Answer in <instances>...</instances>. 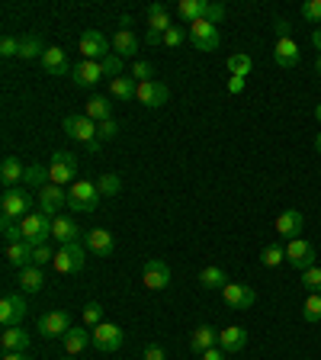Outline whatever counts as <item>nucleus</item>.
I'll use <instances>...</instances> for the list:
<instances>
[{
  "label": "nucleus",
  "mask_w": 321,
  "mask_h": 360,
  "mask_svg": "<svg viewBox=\"0 0 321 360\" xmlns=\"http://www.w3.org/2000/svg\"><path fill=\"white\" fill-rule=\"evenodd\" d=\"M186 32H190V46L196 48V52H215L222 42L219 36V26H212V23H206V19H196V23H190L186 26Z\"/></svg>",
  "instance_id": "20e7f679"
},
{
  "label": "nucleus",
  "mask_w": 321,
  "mask_h": 360,
  "mask_svg": "<svg viewBox=\"0 0 321 360\" xmlns=\"http://www.w3.org/2000/svg\"><path fill=\"white\" fill-rule=\"evenodd\" d=\"M167 354H164V348L161 344H148L145 348V360H164Z\"/></svg>",
  "instance_id": "5fc2aeb1"
},
{
  "label": "nucleus",
  "mask_w": 321,
  "mask_h": 360,
  "mask_svg": "<svg viewBox=\"0 0 321 360\" xmlns=\"http://www.w3.org/2000/svg\"><path fill=\"white\" fill-rule=\"evenodd\" d=\"M61 129H64V135H71L74 142H84V145L97 142V122H93L90 116H77V113H71V116H64Z\"/></svg>",
  "instance_id": "6e6552de"
},
{
  "label": "nucleus",
  "mask_w": 321,
  "mask_h": 360,
  "mask_svg": "<svg viewBox=\"0 0 321 360\" xmlns=\"http://www.w3.org/2000/svg\"><path fill=\"white\" fill-rule=\"evenodd\" d=\"M52 260H55V248H52V245H39V248L32 251V264H36V267H46Z\"/></svg>",
  "instance_id": "49530a36"
},
{
  "label": "nucleus",
  "mask_w": 321,
  "mask_h": 360,
  "mask_svg": "<svg viewBox=\"0 0 321 360\" xmlns=\"http://www.w3.org/2000/svg\"><path fill=\"white\" fill-rule=\"evenodd\" d=\"M302 287L309 293H321V267H309L302 274Z\"/></svg>",
  "instance_id": "a18cd8bd"
},
{
  "label": "nucleus",
  "mask_w": 321,
  "mask_h": 360,
  "mask_svg": "<svg viewBox=\"0 0 321 360\" xmlns=\"http://www.w3.org/2000/svg\"><path fill=\"white\" fill-rule=\"evenodd\" d=\"M0 348H3V354H26L29 334L23 332V325L19 328H7V332L0 334Z\"/></svg>",
  "instance_id": "cd10ccee"
},
{
  "label": "nucleus",
  "mask_w": 321,
  "mask_h": 360,
  "mask_svg": "<svg viewBox=\"0 0 321 360\" xmlns=\"http://www.w3.org/2000/svg\"><path fill=\"white\" fill-rule=\"evenodd\" d=\"M110 93L116 97V100H135L138 81H135V77H128V74H122V77H113V81H110Z\"/></svg>",
  "instance_id": "473e14b6"
},
{
  "label": "nucleus",
  "mask_w": 321,
  "mask_h": 360,
  "mask_svg": "<svg viewBox=\"0 0 321 360\" xmlns=\"http://www.w3.org/2000/svg\"><path fill=\"white\" fill-rule=\"evenodd\" d=\"M251 68H254L251 55H244V52H235V55H228V71H231V77H251Z\"/></svg>",
  "instance_id": "c9c22d12"
},
{
  "label": "nucleus",
  "mask_w": 321,
  "mask_h": 360,
  "mask_svg": "<svg viewBox=\"0 0 321 360\" xmlns=\"http://www.w3.org/2000/svg\"><path fill=\"white\" fill-rule=\"evenodd\" d=\"M122 341H126V334H122L119 325L103 322V325H97V328H93V344H97V351L116 354L122 348Z\"/></svg>",
  "instance_id": "9d476101"
},
{
  "label": "nucleus",
  "mask_w": 321,
  "mask_h": 360,
  "mask_svg": "<svg viewBox=\"0 0 321 360\" xmlns=\"http://www.w3.org/2000/svg\"><path fill=\"white\" fill-rule=\"evenodd\" d=\"M315 71H318V74H321V55H318V61H315Z\"/></svg>",
  "instance_id": "69168bd1"
},
{
  "label": "nucleus",
  "mask_w": 321,
  "mask_h": 360,
  "mask_svg": "<svg viewBox=\"0 0 321 360\" xmlns=\"http://www.w3.org/2000/svg\"><path fill=\"white\" fill-rule=\"evenodd\" d=\"M0 229H3V241H7V245L23 241V231H19V225L13 219H0Z\"/></svg>",
  "instance_id": "c03bdc74"
},
{
  "label": "nucleus",
  "mask_w": 321,
  "mask_h": 360,
  "mask_svg": "<svg viewBox=\"0 0 321 360\" xmlns=\"http://www.w3.org/2000/svg\"><path fill=\"white\" fill-rule=\"evenodd\" d=\"M286 260H289L299 274H305L309 267H315V248L305 238H293L286 245Z\"/></svg>",
  "instance_id": "9b49d317"
},
{
  "label": "nucleus",
  "mask_w": 321,
  "mask_h": 360,
  "mask_svg": "<svg viewBox=\"0 0 321 360\" xmlns=\"http://www.w3.org/2000/svg\"><path fill=\"white\" fill-rule=\"evenodd\" d=\"M206 7H209V0H180V3H177V13H180V19H186V26H190V23L206 17Z\"/></svg>",
  "instance_id": "f704fd0d"
},
{
  "label": "nucleus",
  "mask_w": 321,
  "mask_h": 360,
  "mask_svg": "<svg viewBox=\"0 0 321 360\" xmlns=\"http://www.w3.org/2000/svg\"><path fill=\"white\" fill-rule=\"evenodd\" d=\"M113 52L119 58H132L138 52V39H135V32L132 29H119L116 36H113Z\"/></svg>",
  "instance_id": "2f4dec72"
},
{
  "label": "nucleus",
  "mask_w": 321,
  "mask_h": 360,
  "mask_svg": "<svg viewBox=\"0 0 321 360\" xmlns=\"http://www.w3.org/2000/svg\"><path fill=\"white\" fill-rule=\"evenodd\" d=\"M52 267H55L58 274H77V270L84 267V245H77V241H74V245H58Z\"/></svg>",
  "instance_id": "1a4fd4ad"
},
{
  "label": "nucleus",
  "mask_w": 321,
  "mask_h": 360,
  "mask_svg": "<svg viewBox=\"0 0 321 360\" xmlns=\"http://www.w3.org/2000/svg\"><path fill=\"white\" fill-rule=\"evenodd\" d=\"M87 344H93V332L87 328V325H74L71 332L64 334V351L71 354H81V351H87Z\"/></svg>",
  "instance_id": "5701e85b"
},
{
  "label": "nucleus",
  "mask_w": 321,
  "mask_h": 360,
  "mask_svg": "<svg viewBox=\"0 0 321 360\" xmlns=\"http://www.w3.org/2000/svg\"><path fill=\"white\" fill-rule=\"evenodd\" d=\"M312 46L318 48V55H321V26H318V29H315V32H312Z\"/></svg>",
  "instance_id": "052dcab7"
},
{
  "label": "nucleus",
  "mask_w": 321,
  "mask_h": 360,
  "mask_svg": "<svg viewBox=\"0 0 321 360\" xmlns=\"http://www.w3.org/2000/svg\"><path fill=\"white\" fill-rule=\"evenodd\" d=\"M3 360H29L26 354H3Z\"/></svg>",
  "instance_id": "680f3d73"
},
{
  "label": "nucleus",
  "mask_w": 321,
  "mask_h": 360,
  "mask_svg": "<svg viewBox=\"0 0 321 360\" xmlns=\"http://www.w3.org/2000/svg\"><path fill=\"white\" fill-rule=\"evenodd\" d=\"M206 23H212V26H219L222 19H225V3H209V7H206Z\"/></svg>",
  "instance_id": "3c124183"
},
{
  "label": "nucleus",
  "mask_w": 321,
  "mask_h": 360,
  "mask_svg": "<svg viewBox=\"0 0 321 360\" xmlns=\"http://www.w3.org/2000/svg\"><path fill=\"white\" fill-rule=\"evenodd\" d=\"M77 235H81V229H77V222H74L71 216H55L52 238H55L58 245H74V241H77Z\"/></svg>",
  "instance_id": "393cba45"
},
{
  "label": "nucleus",
  "mask_w": 321,
  "mask_h": 360,
  "mask_svg": "<svg viewBox=\"0 0 321 360\" xmlns=\"http://www.w3.org/2000/svg\"><path fill=\"white\" fill-rule=\"evenodd\" d=\"M132 77H135L138 84L155 81V68H151V61H135V65H132Z\"/></svg>",
  "instance_id": "de8ad7c7"
},
{
  "label": "nucleus",
  "mask_w": 321,
  "mask_h": 360,
  "mask_svg": "<svg viewBox=\"0 0 321 360\" xmlns=\"http://www.w3.org/2000/svg\"><path fill=\"white\" fill-rule=\"evenodd\" d=\"M84 248L93 251L97 258H110L113 248H116V241H113V231H106V229H90V231H84Z\"/></svg>",
  "instance_id": "f3484780"
},
{
  "label": "nucleus",
  "mask_w": 321,
  "mask_h": 360,
  "mask_svg": "<svg viewBox=\"0 0 321 360\" xmlns=\"http://www.w3.org/2000/svg\"><path fill=\"white\" fill-rule=\"evenodd\" d=\"M77 48H81L84 61H103V58L113 52V42L106 36H103L100 29H84L81 32V42H77Z\"/></svg>",
  "instance_id": "7ed1b4c3"
},
{
  "label": "nucleus",
  "mask_w": 321,
  "mask_h": 360,
  "mask_svg": "<svg viewBox=\"0 0 321 360\" xmlns=\"http://www.w3.org/2000/svg\"><path fill=\"white\" fill-rule=\"evenodd\" d=\"M145 42H148V46H157V42H164V36H157V32H148Z\"/></svg>",
  "instance_id": "bf43d9fd"
},
{
  "label": "nucleus",
  "mask_w": 321,
  "mask_h": 360,
  "mask_svg": "<svg viewBox=\"0 0 321 360\" xmlns=\"http://www.w3.org/2000/svg\"><path fill=\"white\" fill-rule=\"evenodd\" d=\"M302 19H309V23H321V0H305L302 3Z\"/></svg>",
  "instance_id": "8fccbe9b"
},
{
  "label": "nucleus",
  "mask_w": 321,
  "mask_h": 360,
  "mask_svg": "<svg viewBox=\"0 0 321 360\" xmlns=\"http://www.w3.org/2000/svg\"><path fill=\"white\" fill-rule=\"evenodd\" d=\"M244 91V77H228V93H241Z\"/></svg>",
  "instance_id": "4d7b16f0"
},
{
  "label": "nucleus",
  "mask_w": 321,
  "mask_h": 360,
  "mask_svg": "<svg viewBox=\"0 0 321 360\" xmlns=\"http://www.w3.org/2000/svg\"><path fill=\"white\" fill-rule=\"evenodd\" d=\"M273 29H276V36H280V39H286V36H289V23H286V19H276V23H273Z\"/></svg>",
  "instance_id": "13d9d810"
},
{
  "label": "nucleus",
  "mask_w": 321,
  "mask_h": 360,
  "mask_svg": "<svg viewBox=\"0 0 321 360\" xmlns=\"http://www.w3.org/2000/svg\"><path fill=\"white\" fill-rule=\"evenodd\" d=\"M315 148H318V155H321V132H318V139H315Z\"/></svg>",
  "instance_id": "0e129e2a"
},
{
  "label": "nucleus",
  "mask_w": 321,
  "mask_h": 360,
  "mask_svg": "<svg viewBox=\"0 0 321 360\" xmlns=\"http://www.w3.org/2000/svg\"><path fill=\"white\" fill-rule=\"evenodd\" d=\"M200 283L202 290H225L228 287V274L222 267H215V264H209V267L200 270Z\"/></svg>",
  "instance_id": "72a5a7b5"
},
{
  "label": "nucleus",
  "mask_w": 321,
  "mask_h": 360,
  "mask_svg": "<svg viewBox=\"0 0 321 360\" xmlns=\"http://www.w3.org/2000/svg\"><path fill=\"white\" fill-rule=\"evenodd\" d=\"M142 280H145V287L148 290H164L167 283H171V264L167 260H161V258H151L145 264V270H142Z\"/></svg>",
  "instance_id": "4468645a"
},
{
  "label": "nucleus",
  "mask_w": 321,
  "mask_h": 360,
  "mask_svg": "<svg viewBox=\"0 0 321 360\" xmlns=\"http://www.w3.org/2000/svg\"><path fill=\"white\" fill-rule=\"evenodd\" d=\"M299 46H295V39L293 36H286V39H276V48H273V61L280 68H295L299 65Z\"/></svg>",
  "instance_id": "4be33fe9"
},
{
  "label": "nucleus",
  "mask_w": 321,
  "mask_h": 360,
  "mask_svg": "<svg viewBox=\"0 0 321 360\" xmlns=\"http://www.w3.org/2000/svg\"><path fill=\"white\" fill-rule=\"evenodd\" d=\"M219 348L225 354H241L248 348V332L241 325H228L225 332H219Z\"/></svg>",
  "instance_id": "aec40b11"
},
{
  "label": "nucleus",
  "mask_w": 321,
  "mask_h": 360,
  "mask_svg": "<svg viewBox=\"0 0 321 360\" xmlns=\"http://www.w3.org/2000/svg\"><path fill=\"white\" fill-rule=\"evenodd\" d=\"M42 287H46V267L29 264L19 270V293H39Z\"/></svg>",
  "instance_id": "c85d7f7f"
},
{
  "label": "nucleus",
  "mask_w": 321,
  "mask_h": 360,
  "mask_svg": "<svg viewBox=\"0 0 321 360\" xmlns=\"http://www.w3.org/2000/svg\"><path fill=\"white\" fill-rule=\"evenodd\" d=\"M305 225V216L299 209H283V213L276 216V235H283V238H299V231Z\"/></svg>",
  "instance_id": "a211bd4d"
},
{
  "label": "nucleus",
  "mask_w": 321,
  "mask_h": 360,
  "mask_svg": "<svg viewBox=\"0 0 321 360\" xmlns=\"http://www.w3.org/2000/svg\"><path fill=\"white\" fill-rule=\"evenodd\" d=\"M46 171H42V167L39 164H32V167H26V184H32V187H39V190H42V187H46Z\"/></svg>",
  "instance_id": "864d4df0"
},
{
  "label": "nucleus",
  "mask_w": 321,
  "mask_h": 360,
  "mask_svg": "<svg viewBox=\"0 0 321 360\" xmlns=\"http://www.w3.org/2000/svg\"><path fill=\"white\" fill-rule=\"evenodd\" d=\"M74 177H77V158L71 151H55L52 155V164H48V184H71Z\"/></svg>",
  "instance_id": "39448f33"
},
{
  "label": "nucleus",
  "mask_w": 321,
  "mask_h": 360,
  "mask_svg": "<svg viewBox=\"0 0 321 360\" xmlns=\"http://www.w3.org/2000/svg\"><path fill=\"white\" fill-rule=\"evenodd\" d=\"M286 260V248H280V245H266L264 251H260V264L264 267H280Z\"/></svg>",
  "instance_id": "ea45409f"
},
{
  "label": "nucleus",
  "mask_w": 321,
  "mask_h": 360,
  "mask_svg": "<svg viewBox=\"0 0 321 360\" xmlns=\"http://www.w3.org/2000/svg\"><path fill=\"white\" fill-rule=\"evenodd\" d=\"M84 325H87V328H97V325H103V305L100 303H87L84 305Z\"/></svg>",
  "instance_id": "a19ab883"
},
{
  "label": "nucleus",
  "mask_w": 321,
  "mask_h": 360,
  "mask_svg": "<svg viewBox=\"0 0 321 360\" xmlns=\"http://www.w3.org/2000/svg\"><path fill=\"white\" fill-rule=\"evenodd\" d=\"M122 61H126V58H119L116 55V52H110V55L103 58V71H106V77H122Z\"/></svg>",
  "instance_id": "37998d69"
},
{
  "label": "nucleus",
  "mask_w": 321,
  "mask_h": 360,
  "mask_svg": "<svg viewBox=\"0 0 321 360\" xmlns=\"http://www.w3.org/2000/svg\"><path fill=\"white\" fill-rule=\"evenodd\" d=\"M84 116H90L97 126L106 120H113V103L110 97H103V93H93L90 100H87V110H84Z\"/></svg>",
  "instance_id": "c756f323"
},
{
  "label": "nucleus",
  "mask_w": 321,
  "mask_h": 360,
  "mask_svg": "<svg viewBox=\"0 0 321 360\" xmlns=\"http://www.w3.org/2000/svg\"><path fill=\"white\" fill-rule=\"evenodd\" d=\"M32 251H36V248H32L29 241H17V245H7L3 258H7L10 267L23 270V267H29V264H32Z\"/></svg>",
  "instance_id": "a878e982"
},
{
  "label": "nucleus",
  "mask_w": 321,
  "mask_h": 360,
  "mask_svg": "<svg viewBox=\"0 0 321 360\" xmlns=\"http://www.w3.org/2000/svg\"><path fill=\"white\" fill-rule=\"evenodd\" d=\"M71 315L64 312V309H52L39 319V332L46 334V338H64V334L71 332Z\"/></svg>",
  "instance_id": "f8f14e48"
},
{
  "label": "nucleus",
  "mask_w": 321,
  "mask_h": 360,
  "mask_svg": "<svg viewBox=\"0 0 321 360\" xmlns=\"http://www.w3.org/2000/svg\"><path fill=\"white\" fill-rule=\"evenodd\" d=\"M52 225H55V219L46 213H29L26 219L19 222V231H23V241H29L32 248H39V245H48V235H52Z\"/></svg>",
  "instance_id": "f257e3e1"
},
{
  "label": "nucleus",
  "mask_w": 321,
  "mask_h": 360,
  "mask_svg": "<svg viewBox=\"0 0 321 360\" xmlns=\"http://www.w3.org/2000/svg\"><path fill=\"white\" fill-rule=\"evenodd\" d=\"M215 344H219V332H215L212 325H200V328L193 332V338H190L193 354H206L209 348H215Z\"/></svg>",
  "instance_id": "7c9ffc66"
},
{
  "label": "nucleus",
  "mask_w": 321,
  "mask_h": 360,
  "mask_svg": "<svg viewBox=\"0 0 321 360\" xmlns=\"http://www.w3.org/2000/svg\"><path fill=\"white\" fill-rule=\"evenodd\" d=\"M116 135H119V122H116V120H106V122L97 126V139H100V142L116 139Z\"/></svg>",
  "instance_id": "09e8293b"
},
{
  "label": "nucleus",
  "mask_w": 321,
  "mask_h": 360,
  "mask_svg": "<svg viewBox=\"0 0 321 360\" xmlns=\"http://www.w3.org/2000/svg\"><path fill=\"white\" fill-rule=\"evenodd\" d=\"M26 312H29V305L19 293H7L0 299V325L3 328H19V322L26 319Z\"/></svg>",
  "instance_id": "0eeeda50"
},
{
  "label": "nucleus",
  "mask_w": 321,
  "mask_h": 360,
  "mask_svg": "<svg viewBox=\"0 0 321 360\" xmlns=\"http://www.w3.org/2000/svg\"><path fill=\"white\" fill-rule=\"evenodd\" d=\"M222 296H225V303L231 309H251L257 303V293L251 287H244V283H228V287L222 290Z\"/></svg>",
  "instance_id": "412c9836"
},
{
  "label": "nucleus",
  "mask_w": 321,
  "mask_h": 360,
  "mask_svg": "<svg viewBox=\"0 0 321 360\" xmlns=\"http://www.w3.org/2000/svg\"><path fill=\"white\" fill-rule=\"evenodd\" d=\"M103 77H106L103 61H77L74 71H71V81L77 84V87H97Z\"/></svg>",
  "instance_id": "dca6fc26"
},
{
  "label": "nucleus",
  "mask_w": 321,
  "mask_h": 360,
  "mask_svg": "<svg viewBox=\"0 0 321 360\" xmlns=\"http://www.w3.org/2000/svg\"><path fill=\"white\" fill-rule=\"evenodd\" d=\"M97 190H100V196H116L122 190V177L119 174H103L97 177Z\"/></svg>",
  "instance_id": "4c0bfd02"
},
{
  "label": "nucleus",
  "mask_w": 321,
  "mask_h": 360,
  "mask_svg": "<svg viewBox=\"0 0 321 360\" xmlns=\"http://www.w3.org/2000/svg\"><path fill=\"white\" fill-rule=\"evenodd\" d=\"M0 209H3V219L23 222L29 213H32V196H29L26 190H7L3 200H0Z\"/></svg>",
  "instance_id": "423d86ee"
},
{
  "label": "nucleus",
  "mask_w": 321,
  "mask_h": 360,
  "mask_svg": "<svg viewBox=\"0 0 321 360\" xmlns=\"http://www.w3.org/2000/svg\"><path fill=\"white\" fill-rule=\"evenodd\" d=\"M302 319L305 322H321V293H309V299L302 303Z\"/></svg>",
  "instance_id": "58836bf2"
},
{
  "label": "nucleus",
  "mask_w": 321,
  "mask_h": 360,
  "mask_svg": "<svg viewBox=\"0 0 321 360\" xmlns=\"http://www.w3.org/2000/svg\"><path fill=\"white\" fill-rule=\"evenodd\" d=\"M315 120L321 122V103H318V106H315Z\"/></svg>",
  "instance_id": "e2e57ef3"
},
{
  "label": "nucleus",
  "mask_w": 321,
  "mask_h": 360,
  "mask_svg": "<svg viewBox=\"0 0 321 360\" xmlns=\"http://www.w3.org/2000/svg\"><path fill=\"white\" fill-rule=\"evenodd\" d=\"M200 357H202V360H225V351H222L219 344H215V348H209V351L200 354Z\"/></svg>",
  "instance_id": "6e6d98bb"
},
{
  "label": "nucleus",
  "mask_w": 321,
  "mask_h": 360,
  "mask_svg": "<svg viewBox=\"0 0 321 360\" xmlns=\"http://www.w3.org/2000/svg\"><path fill=\"white\" fill-rule=\"evenodd\" d=\"M42 61V68H46V74H55V77H68V74L74 71L71 68V61H68V55H64L58 46H52V48H46V55L39 58Z\"/></svg>",
  "instance_id": "6ab92c4d"
},
{
  "label": "nucleus",
  "mask_w": 321,
  "mask_h": 360,
  "mask_svg": "<svg viewBox=\"0 0 321 360\" xmlns=\"http://www.w3.org/2000/svg\"><path fill=\"white\" fill-rule=\"evenodd\" d=\"M167 97H171V91H167V84H161V81H145V84H138V93H135V100L142 103V106H151V110L164 106Z\"/></svg>",
  "instance_id": "2eb2a0df"
},
{
  "label": "nucleus",
  "mask_w": 321,
  "mask_h": 360,
  "mask_svg": "<svg viewBox=\"0 0 321 360\" xmlns=\"http://www.w3.org/2000/svg\"><path fill=\"white\" fill-rule=\"evenodd\" d=\"M0 180L7 190H17L19 180H26V167L19 158H3V164H0Z\"/></svg>",
  "instance_id": "bb28decb"
},
{
  "label": "nucleus",
  "mask_w": 321,
  "mask_h": 360,
  "mask_svg": "<svg viewBox=\"0 0 321 360\" xmlns=\"http://www.w3.org/2000/svg\"><path fill=\"white\" fill-rule=\"evenodd\" d=\"M100 203V190L90 180H74L71 190H68V206L71 213H93Z\"/></svg>",
  "instance_id": "f03ea898"
},
{
  "label": "nucleus",
  "mask_w": 321,
  "mask_h": 360,
  "mask_svg": "<svg viewBox=\"0 0 321 360\" xmlns=\"http://www.w3.org/2000/svg\"><path fill=\"white\" fill-rule=\"evenodd\" d=\"M46 55V46L39 36H23L19 39V58H42Z\"/></svg>",
  "instance_id": "e433bc0d"
},
{
  "label": "nucleus",
  "mask_w": 321,
  "mask_h": 360,
  "mask_svg": "<svg viewBox=\"0 0 321 360\" xmlns=\"http://www.w3.org/2000/svg\"><path fill=\"white\" fill-rule=\"evenodd\" d=\"M61 206H68V190H64V187L46 184L42 190H39V213H46V216L55 219Z\"/></svg>",
  "instance_id": "ddd939ff"
},
{
  "label": "nucleus",
  "mask_w": 321,
  "mask_h": 360,
  "mask_svg": "<svg viewBox=\"0 0 321 360\" xmlns=\"http://www.w3.org/2000/svg\"><path fill=\"white\" fill-rule=\"evenodd\" d=\"M167 29H174L167 3H151V7H148V32H157V36H164Z\"/></svg>",
  "instance_id": "b1692460"
},
{
  "label": "nucleus",
  "mask_w": 321,
  "mask_h": 360,
  "mask_svg": "<svg viewBox=\"0 0 321 360\" xmlns=\"http://www.w3.org/2000/svg\"><path fill=\"white\" fill-rule=\"evenodd\" d=\"M0 55H3V58L19 55V39L17 36H3V39H0Z\"/></svg>",
  "instance_id": "603ef678"
},
{
  "label": "nucleus",
  "mask_w": 321,
  "mask_h": 360,
  "mask_svg": "<svg viewBox=\"0 0 321 360\" xmlns=\"http://www.w3.org/2000/svg\"><path fill=\"white\" fill-rule=\"evenodd\" d=\"M184 42H190V32H186L184 26H174V29H167V32H164V46L180 48Z\"/></svg>",
  "instance_id": "79ce46f5"
}]
</instances>
